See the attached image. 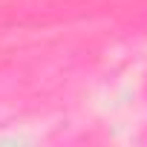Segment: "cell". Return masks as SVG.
<instances>
[]
</instances>
